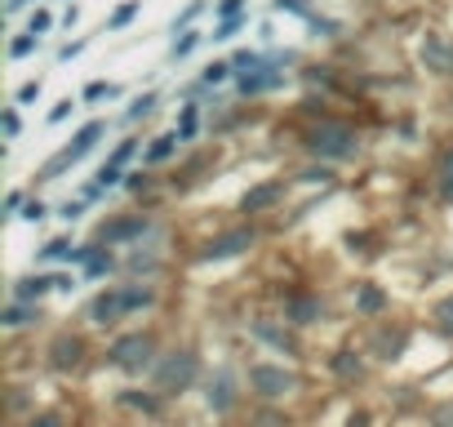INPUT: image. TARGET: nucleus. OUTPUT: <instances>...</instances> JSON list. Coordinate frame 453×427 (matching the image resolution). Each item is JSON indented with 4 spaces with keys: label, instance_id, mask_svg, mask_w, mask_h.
I'll return each instance as SVG.
<instances>
[{
    "label": "nucleus",
    "instance_id": "f257e3e1",
    "mask_svg": "<svg viewBox=\"0 0 453 427\" xmlns=\"http://www.w3.org/2000/svg\"><path fill=\"white\" fill-rule=\"evenodd\" d=\"M307 147L315 156H329V160H342V156H356V129L342 125V121H325L311 129Z\"/></svg>",
    "mask_w": 453,
    "mask_h": 427
},
{
    "label": "nucleus",
    "instance_id": "f03ea898",
    "mask_svg": "<svg viewBox=\"0 0 453 427\" xmlns=\"http://www.w3.org/2000/svg\"><path fill=\"white\" fill-rule=\"evenodd\" d=\"M196 379V356L191 352H174V356H164V365L156 374V387L160 392H182Z\"/></svg>",
    "mask_w": 453,
    "mask_h": 427
},
{
    "label": "nucleus",
    "instance_id": "7ed1b4c3",
    "mask_svg": "<svg viewBox=\"0 0 453 427\" xmlns=\"http://www.w3.org/2000/svg\"><path fill=\"white\" fill-rule=\"evenodd\" d=\"M249 383H254V392L267 396V401H276V396H284V392L298 387L293 374L289 370H276V365H254V370H249Z\"/></svg>",
    "mask_w": 453,
    "mask_h": 427
},
{
    "label": "nucleus",
    "instance_id": "20e7f679",
    "mask_svg": "<svg viewBox=\"0 0 453 427\" xmlns=\"http://www.w3.org/2000/svg\"><path fill=\"white\" fill-rule=\"evenodd\" d=\"M111 360H116V365H125V370H142L147 360H151V338H147V334H129V338H116V348H111Z\"/></svg>",
    "mask_w": 453,
    "mask_h": 427
},
{
    "label": "nucleus",
    "instance_id": "39448f33",
    "mask_svg": "<svg viewBox=\"0 0 453 427\" xmlns=\"http://www.w3.org/2000/svg\"><path fill=\"white\" fill-rule=\"evenodd\" d=\"M103 134H107V121H89V125H85V129H80V134L72 138V147H67V152H62V156H58L49 170H67L72 160H80V156H85V152H89V147H94L98 138H103Z\"/></svg>",
    "mask_w": 453,
    "mask_h": 427
},
{
    "label": "nucleus",
    "instance_id": "423d86ee",
    "mask_svg": "<svg viewBox=\"0 0 453 427\" xmlns=\"http://www.w3.org/2000/svg\"><path fill=\"white\" fill-rule=\"evenodd\" d=\"M125 289H107V294H98L94 299V307H89V316H94V325H111L116 316H125Z\"/></svg>",
    "mask_w": 453,
    "mask_h": 427
},
{
    "label": "nucleus",
    "instance_id": "0eeeda50",
    "mask_svg": "<svg viewBox=\"0 0 453 427\" xmlns=\"http://www.w3.org/2000/svg\"><path fill=\"white\" fill-rule=\"evenodd\" d=\"M249 245H254V232H227V236H218L205 250V258H231V254L249 250Z\"/></svg>",
    "mask_w": 453,
    "mask_h": 427
},
{
    "label": "nucleus",
    "instance_id": "6e6552de",
    "mask_svg": "<svg viewBox=\"0 0 453 427\" xmlns=\"http://www.w3.org/2000/svg\"><path fill=\"white\" fill-rule=\"evenodd\" d=\"M142 232H151V223L142 218V214H133V218H125V223L103 227V240H107V245H116V240H133V236H142Z\"/></svg>",
    "mask_w": 453,
    "mask_h": 427
},
{
    "label": "nucleus",
    "instance_id": "1a4fd4ad",
    "mask_svg": "<svg viewBox=\"0 0 453 427\" xmlns=\"http://www.w3.org/2000/svg\"><path fill=\"white\" fill-rule=\"evenodd\" d=\"M231 401H236V383H231L227 370H218V379L209 383V405L223 414V409H231Z\"/></svg>",
    "mask_w": 453,
    "mask_h": 427
},
{
    "label": "nucleus",
    "instance_id": "9d476101",
    "mask_svg": "<svg viewBox=\"0 0 453 427\" xmlns=\"http://www.w3.org/2000/svg\"><path fill=\"white\" fill-rule=\"evenodd\" d=\"M423 54H427V62H431L435 72H449V76H453V45H444L440 36H427Z\"/></svg>",
    "mask_w": 453,
    "mask_h": 427
},
{
    "label": "nucleus",
    "instance_id": "9b49d317",
    "mask_svg": "<svg viewBox=\"0 0 453 427\" xmlns=\"http://www.w3.org/2000/svg\"><path fill=\"white\" fill-rule=\"evenodd\" d=\"M45 289H54V276H23V281L13 285V299H18V303H31V299H40Z\"/></svg>",
    "mask_w": 453,
    "mask_h": 427
},
{
    "label": "nucleus",
    "instance_id": "f8f14e48",
    "mask_svg": "<svg viewBox=\"0 0 453 427\" xmlns=\"http://www.w3.org/2000/svg\"><path fill=\"white\" fill-rule=\"evenodd\" d=\"M54 365L58 370H76L80 365V338H58L54 343Z\"/></svg>",
    "mask_w": 453,
    "mask_h": 427
},
{
    "label": "nucleus",
    "instance_id": "ddd939ff",
    "mask_svg": "<svg viewBox=\"0 0 453 427\" xmlns=\"http://www.w3.org/2000/svg\"><path fill=\"white\" fill-rule=\"evenodd\" d=\"M280 192H284V183H262V187H254V192L245 196V209H249V214H258L262 205H272Z\"/></svg>",
    "mask_w": 453,
    "mask_h": 427
},
{
    "label": "nucleus",
    "instance_id": "4468645a",
    "mask_svg": "<svg viewBox=\"0 0 453 427\" xmlns=\"http://www.w3.org/2000/svg\"><path fill=\"white\" fill-rule=\"evenodd\" d=\"M315 316H320V303H315V299H293L289 303V321L293 325H311Z\"/></svg>",
    "mask_w": 453,
    "mask_h": 427
},
{
    "label": "nucleus",
    "instance_id": "2eb2a0df",
    "mask_svg": "<svg viewBox=\"0 0 453 427\" xmlns=\"http://www.w3.org/2000/svg\"><path fill=\"white\" fill-rule=\"evenodd\" d=\"M272 85H280V76H276V72H267V67H262L258 76H245V80H240V89H245V94H262V89H272Z\"/></svg>",
    "mask_w": 453,
    "mask_h": 427
},
{
    "label": "nucleus",
    "instance_id": "dca6fc26",
    "mask_svg": "<svg viewBox=\"0 0 453 427\" xmlns=\"http://www.w3.org/2000/svg\"><path fill=\"white\" fill-rule=\"evenodd\" d=\"M138 9H142V0H125V5L111 13V23H107V27H111V31H121L125 23H133V18H138Z\"/></svg>",
    "mask_w": 453,
    "mask_h": 427
},
{
    "label": "nucleus",
    "instance_id": "f3484780",
    "mask_svg": "<svg viewBox=\"0 0 453 427\" xmlns=\"http://www.w3.org/2000/svg\"><path fill=\"white\" fill-rule=\"evenodd\" d=\"M27 321H36V307H31V303H18V299H13V307L5 311V325H13V330H18V325H27Z\"/></svg>",
    "mask_w": 453,
    "mask_h": 427
},
{
    "label": "nucleus",
    "instance_id": "a211bd4d",
    "mask_svg": "<svg viewBox=\"0 0 453 427\" xmlns=\"http://www.w3.org/2000/svg\"><path fill=\"white\" fill-rule=\"evenodd\" d=\"M435 178H440V196H444V201H453V147L444 152V160H440V174H435Z\"/></svg>",
    "mask_w": 453,
    "mask_h": 427
},
{
    "label": "nucleus",
    "instance_id": "6ab92c4d",
    "mask_svg": "<svg viewBox=\"0 0 453 427\" xmlns=\"http://www.w3.org/2000/svg\"><path fill=\"white\" fill-rule=\"evenodd\" d=\"M382 303H387V294H382V289H374V285L360 289V311H382Z\"/></svg>",
    "mask_w": 453,
    "mask_h": 427
},
{
    "label": "nucleus",
    "instance_id": "aec40b11",
    "mask_svg": "<svg viewBox=\"0 0 453 427\" xmlns=\"http://www.w3.org/2000/svg\"><path fill=\"white\" fill-rule=\"evenodd\" d=\"M174 147H178V138H174V134H164V138L151 143V152H147V156H151V160H169V156H174Z\"/></svg>",
    "mask_w": 453,
    "mask_h": 427
},
{
    "label": "nucleus",
    "instance_id": "412c9836",
    "mask_svg": "<svg viewBox=\"0 0 453 427\" xmlns=\"http://www.w3.org/2000/svg\"><path fill=\"white\" fill-rule=\"evenodd\" d=\"M147 303H151V289H142V285H129V289H125V307H129V311H138V307H147Z\"/></svg>",
    "mask_w": 453,
    "mask_h": 427
},
{
    "label": "nucleus",
    "instance_id": "4be33fe9",
    "mask_svg": "<svg viewBox=\"0 0 453 427\" xmlns=\"http://www.w3.org/2000/svg\"><path fill=\"white\" fill-rule=\"evenodd\" d=\"M36 40H40V36H36V31H27V36H18V40H13V45H9V54H13V58H27V54H31V49H36Z\"/></svg>",
    "mask_w": 453,
    "mask_h": 427
},
{
    "label": "nucleus",
    "instance_id": "5701e85b",
    "mask_svg": "<svg viewBox=\"0 0 453 427\" xmlns=\"http://www.w3.org/2000/svg\"><path fill=\"white\" fill-rule=\"evenodd\" d=\"M111 183H121V165H111V160H107V165L98 170V183H94V187H98V192H107Z\"/></svg>",
    "mask_w": 453,
    "mask_h": 427
},
{
    "label": "nucleus",
    "instance_id": "b1692460",
    "mask_svg": "<svg viewBox=\"0 0 453 427\" xmlns=\"http://www.w3.org/2000/svg\"><path fill=\"white\" fill-rule=\"evenodd\" d=\"M196 45H200V36H196V31H182V36L174 40V58H187Z\"/></svg>",
    "mask_w": 453,
    "mask_h": 427
},
{
    "label": "nucleus",
    "instance_id": "393cba45",
    "mask_svg": "<svg viewBox=\"0 0 453 427\" xmlns=\"http://www.w3.org/2000/svg\"><path fill=\"white\" fill-rule=\"evenodd\" d=\"M227 76H231V62H209V67H205L209 85H218V80H227Z\"/></svg>",
    "mask_w": 453,
    "mask_h": 427
},
{
    "label": "nucleus",
    "instance_id": "a878e982",
    "mask_svg": "<svg viewBox=\"0 0 453 427\" xmlns=\"http://www.w3.org/2000/svg\"><path fill=\"white\" fill-rule=\"evenodd\" d=\"M133 152H138V138H125L121 147H116V156H111V165H125V160H129Z\"/></svg>",
    "mask_w": 453,
    "mask_h": 427
},
{
    "label": "nucleus",
    "instance_id": "bb28decb",
    "mask_svg": "<svg viewBox=\"0 0 453 427\" xmlns=\"http://www.w3.org/2000/svg\"><path fill=\"white\" fill-rule=\"evenodd\" d=\"M151 107H156V94H142V98H138V103H133V107H129V121H138V116H147V111H151Z\"/></svg>",
    "mask_w": 453,
    "mask_h": 427
},
{
    "label": "nucleus",
    "instance_id": "cd10ccee",
    "mask_svg": "<svg viewBox=\"0 0 453 427\" xmlns=\"http://www.w3.org/2000/svg\"><path fill=\"white\" fill-rule=\"evenodd\" d=\"M116 94V85H107V80H94V85L85 89V98H89V103H98V98H111Z\"/></svg>",
    "mask_w": 453,
    "mask_h": 427
},
{
    "label": "nucleus",
    "instance_id": "c85d7f7f",
    "mask_svg": "<svg viewBox=\"0 0 453 427\" xmlns=\"http://www.w3.org/2000/svg\"><path fill=\"white\" fill-rule=\"evenodd\" d=\"M191 134H196V107H187L178 121V138H191Z\"/></svg>",
    "mask_w": 453,
    "mask_h": 427
},
{
    "label": "nucleus",
    "instance_id": "c756f323",
    "mask_svg": "<svg viewBox=\"0 0 453 427\" xmlns=\"http://www.w3.org/2000/svg\"><path fill=\"white\" fill-rule=\"evenodd\" d=\"M85 262H89V276H103V272H111V258H103V254H89Z\"/></svg>",
    "mask_w": 453,
    "mask_h": 427
},
{
    "label": "nucleus",
    "instance_id": "7c9ffc66",
    "mask_svg": "<svg viewBox=\"0 0 453 427\" xmlns=\"http://www.w3.org/2000/svg\"><path fill=\"white\" fill-rule=\"evenodd\" d=\"M276 9H289V13H302V18H311L307 0H276Z\"/></svg>",
    "mask_w": 453,
    "mask_h": 427
},
{
    "label": "nucleus",
    "instance_id": "2f4dec72",
    "mask_svg": "<svg viewBox=\"0 0 453 427\" xmlns=\"http://www.w3.org/2000/svg\"><path fill=\"white\" fill-rule=\"evenodd\" d=\"M200 9H205V5H200V0H191V5H187V9H182V13H178V18H174V27H187V23L196 18V13H200Z\"/></svg>",
    "mask_w": 453,
    "mask_h": 427
},
{
    "label": "nucleus",
    "instance_id": "473e14b6",
    "mask_svg": "<svg viewBox=\"0 0 453 427\" xmlns=\"http://www.w3.org/2000/svg\"><path fill=\"white\" fill-rule=\"evenodd\" d=\"M49 23H54V18H49L45 9H36V13H31V31H36V36H40V31H49Z\"/></svg>",
    "mask_w": 453,
    "mask_h": 427
},
{
    "label": "nucleus",
    "instance_id": "72a5a7b5",
    "mask_svg": "<svg viewBox=\"0 0 453 427\" xmlns=\"http://www.w3.org/2000/svg\"><path fill=\"white\" fill-rule=\"evenodd\" d=\"M31 98H40V80H27V85L18 89V103H31Z\"/></svg>",
    "mask_w": 453,
    "mask_h": 427
},
{
    "label": "nucleus",
    "instance_id": "f704fd0d",
    "mask_svg": "<svg viewBox=\"0 0 453 427\" xmlns=\"http://www.w3.org/2000/svg\"><path fill=\"white\" fill-rule=\"evenodd\" d=\"M435 316L444 321V330H453V299H444L440 307H435Z\"/></svg>",
    "mask_w": 453,
    "mask_h": 427
},
{
    "label": "nucleus",
    "instance_id": "c9c22d12",
    "mask_svg": "<svg viewBox=\"0 0 453 427\" xmlns=\"http://www.w3.org/2000/svg\"><path fill=\"white\" fill-rule=\"evenodd\" d=\"M23 218H27V223H40V218H45V205H40V201H31V205L23 209Z\"/></svg>",
    "mask_w": 453,
    "mask_h": 427
},
{
    "label": "nucleus",
    "instance_id": "e433bc0d",
    "mask_svg": "<svg viewBox=\"0 0 453 427\" xmlns=\"http://www.w3.org/2000/svg\"><path fill=\"white\" fill-rule=\"evenodd\" d=\"M435 427H453V405H440V409H435Z\"/></svg>",
    "mask_w": 453,
    "mask_h": 427
},
{
    "label": "nucleus",
    "instance_id": "4c0bfd02",
    "mask_svg": "<svg viewBox=\"0 0 453 427\" xmlns=\"http://www.w3.org/2000/svg\"><path fill=\"white\" fill-rule=\"evenodd\" d=\"M231 67H258V54H249V49H245V54L231 58Z\"/></svg>",
    "mask_w": 453,
    "mask_h": 427
},
{
    "label": "nucleus",
    "instance_id": "58836bf2",
    "mask_svg": "<svg viewBox=\"0 0 453 427\" xmlns=\"http://www.w3.org/2000/svg\"><path fill=\"white\" fill-rule=\"evenodd\" d=\"M80 209H85V201H67V205H62V218H67V223L80 218Z\"/></svg>",
    "mask_w": 453,
    "mask_h": 427
},
{
    "label": "nucleus",
    "instance_id": "ea45409f",
    "mask_svg": "<svg viewBox=\"0 0 453 427\" xmlns=\"http://www.w3.org/2000/svg\"><path fill=\"white\" fill-rule=\"evenodd\" d=\"M27 427H62V418L58 414H40V418H31Z\"/></svg>",
    "mask_w": 453,
    "mask_h": 427
},
{
    "label": "nucleus",
    "instance_id": "a19ab883",
    "mask_svg": "<svg viewBox=\"0 0 453 427\" xmlns=\"http://www.w3.org/2000/svg\"><path fill=\"white\" fill-rule=\"evenodd\" d=\"M236 27H240V18H223V27H218V36H213V40H227Z\"/></svg>",
    "mask_w": 453,
    "mask_h": 427
},
{
    "label": "nucleus",
    "instance_id": "79ce46f5",
    "mask_svg": "<svg viewBox=\"0 0 453 427\" xmlns=\"http://www.w3.org/2000/svg\"><path fill=\"white\" fill-rule=\"evenodd\" d=\"M218 13H223V18H236V13H240V0H223Z\"/></svg>",
    "mask_w": 453,
    "mask_h": 427
},
{
    "label": "nucleus",
    "instance_id": "37998d69",
    "mask_svg": "<svg viewBox=\"0 0 453 427\" xmlns=\"http://www.w3.org/2000/svg\"><path fill=\"white\" fill-rule=\"evenodd\" d=\"M5 134H9V138L18 134V111H5Z\"/></svg>",
    "mask_w": 453,
    "mask_h": 427
},
{
    "label": "nucleus",
    "instance_id": "c03bdc74",
    "mask_svg": "<svg viewBox=\"0 0 453 427\" xmlns=\"http://www.w3.org/2000/svg\"><path fill=\"white\" fill-rule=\"evenodd\" d=\"M67 111H72V98H67V103H58L54 111H49V121H67Z\"/></svg>",
    "mask_w": 453,
    "mask_h": 427
},
{
    "label": "nucleus",
    "instance_id": "a18cd8bd",
    "mask_svg": "<svg viewBox=\"0 0 453 427\" xmlns=\"http://www.w3.org/2000/svg\"><path fill=\"white\" fill-rule=\"evenodd\" d=\"M125 405H142V409H156V401H151V396H125Z\"/></svg>",
    "mask_w": 453,
    "mask_h": 427
},
{
    "label": "nucleus",
    "instance_id": "49530a36",
    "mask_svg": "<svg viewBox=\"0 0 453 427\" xmlns=\"http://www.w3.org/2000/svg\"><path fill=\"white\" fill-rule=\"evenodd\" d=\"M351 427H364V414H356V418H351Z\"/></svg>",
    "mask_w": 453,
    "mask_h": 427
}]
</instances>
